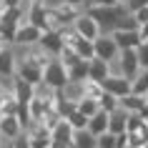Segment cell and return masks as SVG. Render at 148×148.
<instances>
[{
  "label": "cell",
  "instance_id": "9c48e42d",
  "mask_svg": "<svg viewBox=\"0 0 148 148\" xmlns=\"http://www.w3.org/2000/svg\"><path fill=\"white\" fill-rule=\"evenodd\" d=\"M18 75V55L13 45L0 50V78H15Z\"/></svg>",
  "mask_w": 148,
  "mask_h": 148
},
{
  "label": "cell",
  "instance_id": "7c38bea8",
  "mask_svg": "<svg viewBox=\"0 0 148 148\" xmlns=\"http://www.w3.org/2000/svg\"><path fill=\"white\" fill-rule=\"evenodd\" d=\"M121 108H123L125 113H131V116H143L148 110V103H146L143 95L131 93V95H125V98H121Z\"/></svg>",
  "mask_w": 148,
  "mask_h": 148
},
{
  "label": "cell",
  "instance_id": "6da1fadb",
  "mask_svg": "<svg viewBox=\"0 0 148 148\" xmlns=\"http://www.w3.org/2000/svg\"><path fill=\"white\" fill-rule=\"evenodd\" d=\"M68 68L63 65L60 58H50V60L45 63V70H43V83L50 88H55V90H63V88L68 86Z\"/></svg>",
  "mask_w": 148,
  "mask_h": 148
},
{
  "label": "cell",
  "instance_id": "4dcf8cb0",
  "mask_svg": "<svg viewBox=\"0 0 148 148\" xmlns=\"http://www.w3.org/2000/svg\"><path fill=\"white\" fill-rule=\"evenodd\" d=\"M0 148H13V143H3V146H0Z\"/></svg>",
  "mask_w": 148,
  "mask_h": 148
},
{
  "label": "cell",
  "instance_id": "ffe728a7",
  "mask_svg": "<svg viewBox=\"0 0 148 148\" xmlns=\"http://www.w3.org/2000/svg\"><path fill=\"white\" fill-rule=\"evenodd\" d=\"M78 110H80L86 118H93L95 113L101 110V103L95 101V98H86V101H80V103H78Z\"/></svg>",
  "mask_w": 148,
  "mask_h": 148
},
{
  "label": "cell",
  "instance_id": "2e32d148",
  "mask_svg": "<svg viewBox=\"0 0 148 148\" xmlns=\"http://www.w3.org/2000/svg\"><path fill=\"white\" fill-rule=\"evenodd\" d=\"M108 123H110V113L108 110H98L88 121V131L93 133V136H103V133H108Z\"/></svg>",
  "mask_w": 148,
  "mask_h": 148
},
{
  "label": "cell",
  "instance_id": "484cf974",
  "mask_svg": "<svg viewBox=\"0 0 148 148\" xmlns=\"http://www.w3.org/2000/svg\"><path fill=\"white\" fill-rule=\"evenodd\" d=\"M138 60H140V68H148V43L138 45Z\"/></svg>",
  "mask_w": 148,
  "mask_h": 148
},
{
  "label": "cell",
  "instance_id": "d4e9b609",
  "mask_svg": "<svg viewBox=\"0 0 148 148\" xmlns=\"http://www.w3.org/2000/svg\"><path fill=\"white\" fill-rule=\"evenodd\" d=\"M98 148H118V136L110 133V131L98 136Z\"/></svg>",
  "mask_w": 148,
  "mask_h": 148
},
{
  "label": "cell",
  "instance_id": "836d02e7",
  "mask_svg": "<svg viewBox=\"0 0 148 148\" xmlns=\"http://www.w3.org/2000/svg\"><path fill=\"white\" fill-rule=\"evenodd\" d=\"M3 143H5V140H3V138H0V146H3Z\"/></svg>",
  "mask_w": 148,
  "mask_h": 148
},
{
  "label": "cell",
  "instance_id": "8992f818",
  "mask_svg": "<svg viewBox=\"0 0 148 148\" xmlns=\"http://www.w3.org/2000/svg\"><path fill=\"white\" fill-rule=\"evenodd\" d=\"M95 43V58H101V60H116L118 55H121V48H118V43L113 40V35L110 33H103L98 40H93Z\"/></svg>",
  "mask_w": 148,
  "mask_h": 148
},
{
  "label": "cell",
  "instance_id": "7402d4cb",
  "mask_svg": "<svg viewBox=\"0 0 148 148\" xmlns=\"http://www.w3.org/2000/svg\"><path fill=\"white\" fill-rule=\"evenodd\" d=\"M65 118L70 121V125H73L75 131H80V128H88V121H90V118H86V116H83V113H80L78 108L73 110V113H68Z\"/></svg>",
  "mask_w": 148,
  "mask_h": 148
},
{
  "label": "cell",
  "instance_id": "d590c367",
  "mask_svg": "<svg viewBox=\"0 0 148 148\" xmlns=\"http://www.w3.org/2000/svg\"><path fill=\"white\" fill-rule=\"evenodd\" d=\"M143 148H148V143H146V146H143Z\"/></svg>",
  "mask_w": 148,
  "mask_h": 148
},
{
  "label": "cell",
  "instance_id": "9a60e30c",
  "mask_svg": "<svg viewBox=\"0 0 148 148\" xmlns=\"http://www.w3.org/2000/svg\"><path fill=\"white\" fill-rule=\"evenodd\" d=\"M13 93H15V98L20 101V106H25V103H30L33 98H35V86L15 75V88H13Z\"/></svg>",
  "mask_w": 148,
  "mask_h": 148
},
{
  "label": "cell",
  "instance_id": "ba28073f",
  "mask_svg": "<svg viewBox=\"0 0 148 148\" xmlns=\"http://www.w3.org/2000/svg\"><path fill=\"white\" fill-rule=\"evenodd\" d=\"M73 136H75V128L70 125L68 118H63L53 125V148H70L73 146Z\"/></svg>",
  "mask_w": 148,
  "mask_h": 148
},
{
  "label": "cell",
  "instance_id": "44dd1931",
  "mask_svg": "<svg viewBox=\"0 0 148 148\" xmlns=\"http://www.w3.org/2000/svg\"><path fill=\"white\" fill-rule=\"evenodd\" d=\"M58 58L63 60V65H65V68H73L75 63H80V60H83V58H80V55L75 53L73 48H63V53L58 55Z\"/></svg>",
  "mask_w": 148,
  "mask_h": 148
},
{
  "label": "cell",
  "instance_id": "4316f807",
  "mask_svg": "<svg viewBox=\"0 0 148 148\" xmlns=\"http://www.w3.org/2000/svg\"><path fill=\"white\" fill-rule=\"evenodd\" d=\"M133 18L138 20V25H146V23H148V3L143 5V8L136 10V13H133Z\"/></svg>",
  "mask_w": 148,
  "mask_h": 148
},
{
  "label": "cell",
  "instance_id": "cb8c5ba5",
  "mask_svg": "<svg viewBox=\"0 0 148 148\" xmlns=\"http://www.w3.org/2000/svg\"><path fill=\"white\" fill-rule=\"evenodd\" d=\"M121 5V0H83V10L90 8H116Z\"/></svg>",
  "mask_w": 148,
  "mask_h": 148
},
{
  "label": "cell",
  "instance_id": "277c9868",
  "mask_svg": "<svg viewBox=\"0 0 148 148\" xmlns=\"http://www.w3.org/2000/svg\"><path fill=\"white\" fill-rule=\"evenodd\" d=\"M25 136L33 148H53V131L43 123H30L25 128Z\"/></svg>",
  "mask_w": 148,
  "mask_h": 148
},
{
  "label": "cell",
  "instance_id": "8fae6325",
  "mask_svg": "<svg viewBox=\"0 0 148 148\" xmlns=\"http://www.w3.org/2000/svg\"><path fill=\"white\" fill-rule=\"evenodd\" d=\"M110 35H113V40L118 43L121 50H133V48H138L143 43L140 30H113Z\"/></svg>",
  "mask_w": 148,
  "mask_h": 148
},
{
  "label": "cell",
  "instance_id": "3957f363",
  "mask_svg": "<svg viewBox=\"0 0 148 148\" xmlns=\"http://www.w3.org/2000/svg\"><path fill=\"white\" fill-rule=\"evenodd\" d=\"M43 28H38V25L33 23H23L20 28H18L15 33V40L10 43V45H25V48H35L40 45V40H43Z\"/></svg>",
  "mask_w": 148,
  "mask_h": 148
},
{
  "label": "cell",
  "instance_id": "52a82bcc",
  "mask_svg": "<svg viewBox=\"0 0 148 148\" xmlns=\"http://www.w3.org/2000/svg\"><path fill=\"white\" fill-rule=\"evenodd\" d=\"M103 90L116 95L118 101H121V98L133 93V86H131V78H125V75H108V78L103 80Z\"/></svg>",
  "mask_w": 148,
  "mask_h": 148
},
{
  "label": "cell",
  "instance_id": "5b68a950",
  "mask_svg": "<svg viewBox=\"0 0 148 148\" xmlns=\"http://www.w3.org/2000/svg\"><path fill=\"white\" fill-rule=\"evenodd\" d=\"M25 133V125L20 121V116H3L0 118V138L5 143H13Z\"/></svg>",
  "mask_w": 148,
  "mask_h": 148
},
{
  "label": "cell",
  "instance_id": "30bf717a",
  "mask_svg": "<svg viewBox=\"0 0 148 148\" xmlns=\"http://www.w3.org/2000/svg\"><path fill=\"white\" fill-rule=\"evenodd\" d=\"M40 48H43L50 58H58V55L63 53V48H65L63 35H60V33H55V30H45V33H43V40H40Z\"/></svg>",
  "mask_w": 148,
  "mask_h": 148
},
{
  "label": "cell",
  "instance_id": "f546056e",
  "mask_svg": "<svg viewBox=\"0 0 148 148\" xmlns=\"http://www.w3.org/2000/svg\"><path fill=\"white\" fill-rule=\"evenodd\" d=\"M3 48H8V43H5V40L0 38V50H3Z\"/></svg>",
  "mask_w": 148,
  "mask_h": 148
},
{
  "label": "cell",
  "instance_id": "f1b7e54d",
  "mask_svg": "<svg viewBox=\"0 0 148 148\" xmlns=\"http://www.w3.org/2000/svg\"><path fill=\"white\" fill-rule=\"evenodd\" d=\"M140 38H143V43H148V23L140 25Z\"/></svg>",
  "mask_w": 148,
  "mask_h": 148
},
{
  "label": "cell",
  "instance_id": "5bb4252c",
  "mask_svg": "<svg viewBox=\"0 0 148 148\" xmlns=\"http://www.w3.org/2000/svg\"><path fill=\"white\" fill-rule=\"evenodd\" d=\"M128 118H131V113H125V110L118 106L116 110H110L108 131H110V133H116V136H121V133H128Z\"/></svg>",
  "mask_w": 148,
  "mask_h": 148
},
{
  "label": "cell",
  "instance_id": "d6986e66",
  "mask_svg": "<svg viewBox=\"0 0 148 148\" xmlns=\"http://www.w3.org/2000/svg\"><path fill=\"white\" fill-rule=\"evenodd\" d=\"M68 78L70 80H88V60H80L73 68H68Z\"/></svg>",
  "mask_w": 148,
  "mask_h": 148
},
{
  "label": "cell",
  "instance_id": "4fadbf2b",
  "mask_svg": "<svg viewBox=\"0 0 148 148\" xmlns=\"http://www.w3.org/2000/svg\"><path fill=\"white\" fill-rule=\"evenodd\" d=\"M110 75V63L108 60H101V58H93V60H88V78L95 80V83H101Z\"/></svg>",
  "mask_w": 148,
  "mask_h": 148
},
{
  "label": "cell",
  "instance_id": "e575fe53",
  "mask_svg": "<svg viewBox=\"0 0 148 148\" xmlns=\"http://www.w3.org/2000/svg\"><path fill=\"white\" fill-rule=\"evenodd\" d=\"M123 3H125V0H121V5H123Z\"/></svg>",
  "mask_w": 148,
  "mask_h": 148
},
{
  "label": "cell",
  "instance_id": "7a4b0ae2",
  "mask_svg": "<svg viewBox=\"0 0 148 148\" xmlns=\"http://www.w3.org/2000/svg\"><path fill=\"white\" fill-rule=\"evenodd\" d=\"M73 28H75V30H78L86 40H98V38L103 35L101 23H98V20H95V18L88 13V10H83V13H80L75 20H73Z\"/></svg>",
  "mask_w": 148,
  "mask_h": 148
},
{
  "label": "cell",
  "instance_id": "603a6c76",
  "mask_svg": "<svg viewBox=\"0 0 148 148\" xmlns=\"http://www.w3.org/2000/svg\"><path fill=\"white\" fill-rule=\"evenodd\" d=\"M98 103H101V110H116L118 106H121V101H118L116 95H110V93H106V90H103V95L101 98H98Z\"/></svg>",
  "mask_w": 148,
  "mask_h": 148
},
{
  "label": "cell",
  "instance_id": "d6a6232c",
  "mask_svg": "<svg viewBox=\"0 0 148 148\" xmlns=\"http://www.w3.org/2000/svg\"><path fill=\"white\" fill-rule=\"evenodd\" d=\"M125 148H138V146H125Z\"/></svg>",
  "mask_w": 148,
  "mask_h": 148
},
{
  "label": "cell",
  "instance_id": "1f68e13d",
  "mask_svg": "<svg viewBox=\"0 0 148 148\" xmlns=\"http://www.w3.org/2000/svg\"><path fill=\"white\" fill-rule=\"evenodd\" d=\"M143 98H146V103H148V93H146V95H143Z\"/></svg>",
  "mask_w": 148,
  "mask_h": 148
},
{
  "label": "cell",
  "instance_id": "ac0fdd59",
  "mask_svg": "<svg viewBox=\"0 0 148 148\" xmlns=\"http://www.w3.org/2000/svg\"><path fill=\"white\" fill-rule=\"evenodd\" d=\"M131 86H133V93H136V95H146L148 93V68L140 70L138 75L131 80Z\"/></svg>",
  "mask_w": 148,
  "mask_h": 148
},
{
  "label": "cell",
  "instance_id": "e0dca14e",
  "mask_svg": "<svg viewBox=\"0 0 148 148\" xmlns=\"http://www.w3.org/2000/svg\"><path fill=\"white\" fill-rule=\"evenodd\" d=\"M73 148H98V136H93L88 128H80L73 136Z\"/></svg>",
  "mask_w": 148,
  "mask_h": 148
},
{
  "label": "cell",
  "instance_id": "83f0119b",
  "mask_svg": "<svg viewBox=\"0 0 148 148\" xmlns=\"http://www.w3.org/2000/svg\"><path fill=\"white\" fill-rule=\"evenodd\" d=\"M13 148H33V146H30V140H28V136L23 133L18 140H13Z\"/></svg>",
  "mask_w": 148,
  "mask_h": 148
}]
</instances>
